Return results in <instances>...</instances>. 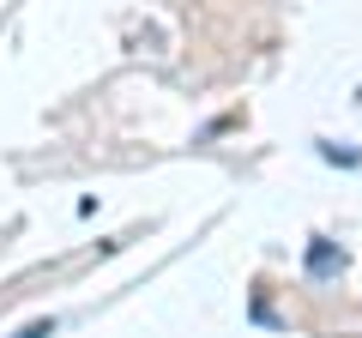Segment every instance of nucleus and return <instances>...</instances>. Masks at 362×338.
I'll return each mask as SVG.
<instances>
[{
    "instance_id": "f03ea898",
    "label": "nucleus",
    "mask_w": 362,
    "mask_h": 338,
    "mask_svg": "<svg viewBox=\"0 0 362 338\" xmlns=\"http://www.w3.org/2000/svg\"><path fill=\"white\" fill-rule=\"evenodd\" d=\"M18 338H54V320H37V326H25Z\"/></svg>"
},
{
    "instance_id": "f257e3e1",
    "label": "nucleus",
    "mask_w": 362,
    "mask_h": 338,
    "mask_svg": "<svg viewBox=\"0 0 362 338\" xmlns=\"http://www.w3.org/2000/svg\"><path fill=\"white\" fill-rule=\"evenodd\" d=\"M308 272H314V278H332V272H344V247H332V242H314V247H308Z\"/></svg>"
}]
</instances>
